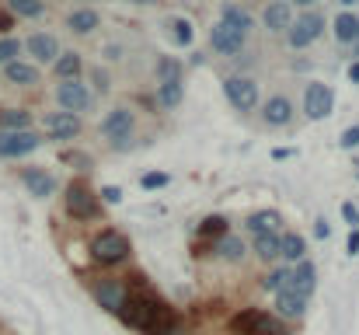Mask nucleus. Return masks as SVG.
Masks as SVG:
<instances>
[{"mask_svg":"<svg viewBox=\"0 0 359 335\" xmlns=\"http://www.w3.org/2000/svg\"><path fill=\"white\" fill-rule=\"evenodd\" d=\"M119 318L126 329H133V332L140 335H157L164 325H171L175 322V311L157 297V294H150V290H140V294H133L129 290V297H126V304L119 308Z\"/></svg>","mask_w":359,"mask_h":335,"instance_id":"f257e3e1","label":"nucleus"},{"mask_svg":"<svg viewBox=\"0 0 359 335\" xmlns=\"http://www.w3.org/2000/svg\"><path fill=\"white\" fill-rule=\"evenodd\" d=\"M133 258V241L129 234L119 227H105L91 237V262L102 265V269H116L122 262Z\"/></svg>","mask_w":359,"mask_h":335,"instance_id":"f03ea898","label":"nucleus"},{"mask_svg":"<svg viewBox=\"0 0 359 335\" xmlns=\"http://www.w3.org/2000/svg\"><path fill=\"white\" fill-rule=\"evenodd\" d=\"M325 28H328V18H325V11H318V7H307V11L293 14V25L283 32V42H286V49L300 53V49H311L314 42H321Z\"/></svg>","mask_w":359,"mask_h":335,"instance_id":"7ed1b4c3","label":"nucleus"},{"mask_svg":"<svg viewBox=\"0 0 359 335\" xmlns=\"http://www.w3.org/2000/svg\"><path fill=\"white\" fill-rule=\"evenodd\" d=\"M136 109L133 105H112L105 112L102 126H98V136L112 147V150H129V143L136 140Z\"/></svg>","mask_w":359,"mask_h":335,"instance_id":"20e7f679","label":"nucleus"},{"mask_svg":"<svg viewBox=\"0 0 359 335\" xmlns=\"http://www.w3.org/2000/svg\"><path fill=\"white\" fill-rule=\"evenodd\" d=\"M63 214L70 217V221H98L102 217V199H98V192L84 182V178H74V182H67V189H63Z\"/></svg>","mask_w":359,"mask_h":335,"instance_id":"39448f33","label":"nucleus"},{"mask_svg":"<svg viewBox=\"0 0 359 335\" xmlns=\"http://www.w3.org/2000/svg\"><path fill=\"white\" fill-rule=\"evenodd\" d=\"M39 133L46 143H74L81 133H84V115H74V112H42L39 119Z\"/></svg>","mask_w":359,"mask_h":335,"instance_id":"423d86ee","label":"nucleus"},{"mask_svg":"<svg viewBox=\"0 0 359 335\" xmlns=\"http://www.w3.org/2000/svg\"><path fill=\"white\" fill-rule=\"evenodd\" d=\"M224 98L238 115H251L262 102V88L251 74H227L224 77Z\"/></svg>","mask_w":359,"mask_h":335,"instance_id":"0eeeda50","label":"nucleus"},{"mask_svg":"<svg viewBox=\"0 0 359 335\" xmlns=\"http://www.w3.org/2000/svg\"><path fill=\"white\" fill-rule=\"evenodd\" d=\"M53 98H56V109L74 112V115H88V112L95 109V102H98V98L91 95V88H88V81H84V77H74V81H56Z\"/></svg>","mask_w":359,"mask_h":335,"instance_id":"6e6552de","label":"nucleus"},{"mask_svg":"<svg viewBox=\"0 0 359 335\" xmlns=\"http://www.w3.org/2000/svg\"><path fill=\"white\" fill-rule=\"evenodd\" d=\"M21 46H25V56H28L35 67H53V60H56L60 49H63L60 35L49 32V28H35V32H28V35L21 39Z\"/></svg>","mask_w":359,"mask_h":335,"instance_id":"1a4fd4ad","label":"nucleus"},{"mask_svg":"<svg viewBox=\"0 0 359 335\" xmlns=\"http://www.w3.org/2000/svg\"><path fill=\"white\" fill-rule=\"evenodd\" d=\"M39 129H0V161H21L42 147Z\"/></svg>","mask_w":359,"mask_h":335,"instance_id":"9d476101","label":"nucleus"},{"mask_svg":"<svg viewBox=\"0 0 359 335\" xmlns=\"http://www.w3.org/2000/svg\"><path fill=\"white\" fill-rule=\"evenodd\" d=\"M255 112L262 115V126H265V129H286V126H293V119H297V105H293V98H290L286 91H272L269 98L258 102Z\"/></svg>","mask_w":359,"mask_h":335,"instance_id":"9b49d317","label":"nucleus"},{"mask_svg":"<svg viewBox=\"0 0 359 335\" xmlns=\"http://www.w3.org/2000/svg\"><path fill=\"white\" fill-rule=\"evenodd\" d=\"M335 112V88L325 81H307L304 84V115L311 122H321Z\"/></svg>","mask_w":359,"mask_h":335,"instance_id":"f8f14e48","label":"nucleus"},{"mask_svg":"<svg viewBox=\"0 0 359 335\" xmlns=\"http://www.w3.org/2000/svg\"><path fill=\"white\" fill-rule=\"evenodd\" d=\"M91 297H95V304L102 311L119 315V308L126 304V297H129V287H126V280H119V276H102V280L91 283Z\"/></svg>","mask_w":359,"mask_h":335,"instance_id":"ddd939ff","label":"nucleus"},{"mask_svg":"<svg viewBox=\"0 0 359 335\" xmlns=\"http://www.w3.org/2000/svg\"><path fill=\"white\" fill-rule=\"evenodd\" d=\"M283 322L265 311V308H241L238 315L231 318V335H258V332H269V329H279Z\"/></svg>","mask_w":359,"mask_h":335,"instance_id":"4468645a","label":"nucleus"},{"mask_svg":"<svg viewBox=\"0 0 359 335\" xmlns=\"http://www.w3.org/2000/svg\"><path fill=\"white\" fill-rule=\"evenodd\" d=\"M244 46H248V35L238 32V28H231L227 21L217 18V21L210 25V49H213L217 56H241Z\"/></svg>","mask_w":359,"mask_h":335,"instance_id":"2eb2a0df","label":"nucleus"},{"mask_svg":"<svg viewBox=\"0 0 359 335\" xmlns=\"http://www.w3.org/2000/svg\"><path fill=\"white\" fill-rule=\"evenodd\" d=\"M102 11L98 7H70L67 14H63V28H67V35L70 39H91L98 28H102Z\"/></svg>","mask_w":359,"mask_h":335,"instance_id":"dca6fc26","label":"nucleus"},{"mask_svg":"<svg viewBox=\"0 0 359 335\" xmlns=\"http://www.w3.org/2000/svg\"><path fill=\"white\" fill-rule=\"evenodd\" d=\"M18 178H21L25 192H28L32 199H39V203L56 192V175H53L49 168H42V164H25V168H18Z\"/></svg>","mask_w":359,"mask_h":335,"instance_id":"f3484780","label":"nucleus"},{"mask_svg":"<svg viewBox=\"0 0 359 335\" xmlns=\"http://www.w3.org/2000/svg\"><path fill=\"white\" fill-rule=\"evenodd\" d=\"M283 290H290V294H297V297L311 301V297H314V290H318V265H314L311 258H300V262H293V265H290V276H286V287H283Z\"/></svg>","mask_w":359,"mask_h":335,"instance_id":"a211bd4d","label":"nucleus"},{"mask_svg":"<svg viewBox=\"0 0 359 335\" xmlns=\"http://www.w3.org/2000/svg\"><path fill=\"white\" fill-rule=\"evenodd\" d=\"M293 4L290 0H265L262 4V14H258V21H262V32H269V35H283L290 25H293Z\"/></svg>","mask_w":359,"mask_h":335,"instance_id":"6ab92c4d","label":"nucleus"},{"mask_svg":"<svg viewBox=\"0 0 359 335\" xmlns=\"http://www.w3.org/2000/svg\"><path fill=\"white\" fill-rule=\"evenodd\" d=\"M0 74H4V81L11 84V88H18V91H32V88H39L42 84V67H35L32 60H14V63H7V67H0Z\"/></svg>","mask_w":359,"mask_h":335,"instance_id":"aec40b11","label":"nucleus"},{"mask_svg":"<svg viewBox=\"0 0 359 335\" xmlns=\"http://www.w3.org/2000/svg\"><path fill=\"white\" fill-rule=\"evenodd\" d=\"M53 77L56 81H74V77H84L88 63H84V53L81 49H60V56L53 60Z\"/></svg>","mask_w":359,"mask_h":335,"instance_id":"412c9836","label":"nucleus"},{"mask_svg":"<svg viewBox=\"0 0 359 335\" xmlns=\"http://www.w3.org/2000/svg\"><path fill=\"white\" fill-rule=\"evenodd\" d=\"M248 251H251L258 262L276 265V262H279V251H283V230H265V234H255Z\"/></svg>","mask_w":359,"mask_h":335,"instance_id":"4be33fe9","label":"nucleus"},{"mask_svg":"<svg viewBox=\"0 0 359 335\" xmlns=\"http://www.w3.org/2000/svg\"><path fill=\"white\" fill-rule=\"evenodd\" d=\"M185 102V77H175V81H157L154 84V105L164 112H175Z\"/></svg>","mask_w":359,"mask_h":335,"instance_id":"5701e85b","label":"nucleus"},{"mask_svg":"<svg viewBox=\"0 0 359 335\" xmlns=\"http://www.w3.org/2000/svg\"><path fill=\"white\" fill-rule=\"evenodd\" d=\"M213 255L220 258V262H231V265H241L244 258H248V241L234 234V230H227L224 237H217L213 241Z\"/></svg>","mask_w":359,"mask_h":335,"instance_id":"b1692460","label":"nucleus"},{"mask_svg":"<svg viewBox=\"0 0 359 335\" xmlns=\"http://www.w3.org/2000/svg\"><path fill=\"white\" fill-rule=\"evenodd\" d=\"M272 297H276L272 315H276L279 322H300V318L307 315V304H311V301H304V297H297V294H290V290H279V294H272Z\"/></svg>","mask_w":359,"mask_h":335,"instance_id":"393cba45","label":"nucleus"},{"mask_svg":"<svg viewBox=\"0 0 359 335\" xmlns=\"http://www.w3.org/2000/svg\"><path fill=\"white\" fill-rule=\"evenodd\" d=\"M164 35L171 39V46L189 49V46L196 42V25H192V18H185V14H171V18H164Z\"/></svg>","mask_w":359,"mask_h":335,"instance_id":"a878e982","label":"nucleus"},{"mask_svg":"<svg viewBox=\"0 0 359 335\" xmlns=\"http://www.w3.org/2000/svg\"><path fill=\"white\" fill-rule=\"evenodd\" d=\"M332 35H335V42L339 46H356V39H359V14L356 11H339L335 18H332Z\"/></svg>","mask_w":359,"mask_h":335,"instance_id":"bb28decb","label":"nucleus"},{"mask_svg":"<svg viewBox=\"0 0 359 335\" xmlns=\"http://www.w3.org/2000/svg\"><path fill=\"white\" fill-rule=\"evenodd\" d=\"M220 21H227L231 28H238L244 35H251V28H255V18H251V11L238 4V0H224L220 4Z\"/></svg>","mask_w":359,"mask_h":335,"instance_id":"cd10ccee","label":"nucleus"},{"mask_svg":"<svg viewBox=\"0 0 359 335\" xmlns=\"http://www.w3.org/2000/svg\"><path fill=\"white\" fill-rule=\"evenodd\" d=\"M265 230H283V217L276 210H255L244 217V234L255 237V234H265Z\"/></svg>","mask_w":359,"mask_h":335,"instance_id":"c85d7f7f","label":"nucleus"},{"mask_svg":"<svg viewBox=\"0 0 359 335\" xmlns=\"http://www.w3.org/2000/svg\"><path fill=\"white\" fill-rule=\"evenodd\" d=\"M300 258H307V237H304L300 230H283L279 262H283V265H293V262H300Z\"/></svg>","mask_w":359,"mask_h":335,"instance_id":"c756f323","label":"nucleus"},{"mask_svg":"<svg viewBox=\"0 0 359 335\" xmlns=\"http://www.w3.org/2000/svg\"><path fill=\"white\" fill-rule=\"evenodd\" d=\"M46 7L49 4H42V0H4V11L14 21H39L46 14Z\"/></svg>","mask_w":359,"mask_h":335,"instance_id":"7c9ffc66","label":"nucleus"},{"mask_svg":"<svg viewBox=\"0 0 359 335\" xmlns=\"http://www.w3.org/2000/svg\"><path fill=\"white\" fill-rule=\"evenodd\" d=\"M0 129H35V115L25 105H4L0 109Z\"/></svg>","mask_w":359,"mask_h":335,"instance_id":"2f4dec72","label":"nucleus"},{"mask_svg":"<svg viewBox=\"0 0 359 335\" xmlns=\"http://www.w3.org/2000/svg\"><path fill=\"white\" fill-rule=\"evenodd\" d=\"M175 77H185V63L178 56H157V63H154V84L157 81H175Z\"/></svg>","mask_w":359,"mask_h":335,"instance_id":"473e14b6","label":"nucleus"},{"mask_svg":"<svg viewBox=\"0 0 359 335\" xmlns=\"http://www.w3.org/2000/svg\"><path fill=\"white\" fill-rule=\"evenodd\" d=\"M199 237H206V241H217V237H224L227 230H231V221L224 217V214H210V217H203L199 221Z\"/></svg>","mask_w":359,"mask_h":335,"instance_id":"72a5a7b5","label":"nucleus"},{"mask_svg":"<svg viewBox=\"0 0 359 335\" xmlns=\"http://www.w3.org/2000/svg\"><path fill=\"white\" fill-rule=\"evenodd\" d=\"M84 74H88V88H91L95 98H102V95L112 91V74H109L105 67H88Z\"/></svg>","mask_w":359,"mask_h":335,"instance_id":"f704fd0d","label":"nucleus"},{"mask_svg":"<svg viewBox=\"0 0 359 335\" xmlns=\"http://www.w3.org/2000/svg\"><path fill=\"white\" fill-rule=\"evenodd\" d=\"M286 276H290V265H283V262L269 265L265 276H262V290H265V294H279V290L286 287Z\"/></svg>","mask_w":359,"mask_h":335,"instance_id":"c9c22d12","label":"nucleus"},{"mask_svg":"<svg viewBox=\"0 0 359 335\" xmlns=\"http://www.w3.org/2000/svg\"><path fill=\"white\" fill-rule=\"evenodd\" d=\"M21 56H25L21 39H18V35H0V67H7V63H14V60H21Z\"/></svg>","mask_w":359,"mask_h":335,"instance_id":"e433bc0d","label":"nucleus"},{"mask_svg":"<svg viewBox=\"0 0 359 335\" xmlns=\"http://www.w3.org/2000/svg\"><path fill=\"white\" fill-rule=\"evenodd\" d=\"M168 182H171V175H168V171H147V175L140 178V189L154 192V189H164Z\"/></svg>","mask_w":359,"mask_h":335,"instance_id":"4c0bfd02","label":"nucleus"},{"mask_svg":"<svg viewBox=\"0 0 359 335\" xmlns=\"http://www.w3.org/2000/svg\"><path fill=\"white\" fill-rule=\"evenodd\" d=\"M98 199H102V206H119L122 189L119 185H102V189H98Z\"/></svg>","mask_w":359,"mask_h":335,"instance_id":"58836bf2","label":"nucleus"},{"mask_svg":"<svg viewBox=\"0 0 359 335\" xmlns=\"http://www.w3.org/2000/svg\"><path fill=\"white\" fill-rule=\"evenodd\" d=\"M339 147H342V150H353V147H359V122H356V126H349V129H342Z\"/></svg>","mask_w":359,"mask_h":335,"instance_id":"ea45409f","label":"nucleus"},{"mask_svg":"<svg viewBox=\"0 0 359 335\" xmlns=\"http://www.w3.org/2000/svg\"><path fill=\"white\" fill-rule=\"evenodd\" d=\"M339 210H342V221L349 223V230H353V227H359V206H356V203H349V199H346Z\"/></svg>","mask_w":359,"mask_h":335,"instance_id":"a19ab883","label":"nucleus"},{"mask_svg":"<svg viewBox=\"0 0 359 335\" xmlns=\"http://www.w3.org/2000/svg\"><path fill=\"white\" fill-rule=\"evenodd\" d=\"M314 237H321V241H328V237H332V223L325 221V217H318V221H314Z\"/></svg>","mask_w":359,"mask_h":335,"instance_id":"79ce46f5","label":"nucleus"},{"mask_svg":"<svg viewBox=\"0 0 359 335\" xmlns=\"http://www.w3.org/2000/svg\"><path fill=\"white\" fill-rule=\"evenodd\" d=\"M11 28H18V21H14V18H11L4 7H0V35H14Z\"/></svg>","mask_w":359,"mask_h":335,"instance_id":"37998d69","label":"nucleus"},{"mask_svg":"<svg viewBox=\"0 0 359 335\" xmlns=\"http://www.w3.org/2000/svg\"><path fill=\"white\" fill-rule=\"evenodd\" d=\"M346 251H349V255H359V227H353V230H349V241H346Z\"/></svg>","mask_w":359,"mask_h":335,"instance_id":"c03bdc74","label":"nucleus"},{"mask_svg":"<svg viewBox=\"0 0 359 335\" xmlns=\"http://www.w3.org/2000/svg\"><path fill=\"white\" fill-rule=\"evenodd\" d=\"M157 335H185V329H182V322L175 318L171 325H164V329H161V332H157Z\"/></svg>","mask_w":359,"mask_h":335,"instance_id":"a18cd8bd","label":"nucleus"},{"mask_svg":"<svg viewBox=\"0 0 359 335\" xmlns=\"http://www.w3.org/2000/svg\"><path fill=\"white\" fill-rule=\"evenodd\" d=\"M346 77H349L353 84H359V60H353V63H349V70H346Z\"/></svg>","mask_w":359,"mask_h":335,"instance_id":"49530a36","label":"nucleus"},{"mask_svg":"<svg viewBox=\"0 0 359 335\" xmlns=\"http://www.w3.org/2000/svg\"><path fill=\"white\" fill-rule=\"evenodd\" d=\"M290 4H293V11H297V7H300V11H307V7H318L321 0H290Z\"/></svg>","mask_w":359,"mask_h":335,"instance_id":"de8ad7c7","label":"nucleus"},{"mask_svg":"<svg viewBox=\"0 0 359 335\" xmlns=\"http://www.w3.org/2000/svg\"><path fill=\"white\" fill-rule=\"evenodd\" d=\"M119 4H129V7H154L157 0H119Z\"/></svg>","mask_w":359,"mask_h":335,"instance_id":"09e8293b","label":"nucleus"},{"mask_svg":"<svg viewBox=\"0 0 359 335\" xmlns=\"http://www.w3.org/2000/svg\"><path fill=\"white\" fill-rule=\"evenodd\" d=\"M102 0H74V7H98Z\"/></svg>","mask_w":359,"mask_h":335,"instance_id":"8fccbe9b","label":"nucleus"},{"mask_svg":"<svg viewBox=\"0 0 359 335\" xmlns=\"http://www.w3.org/2000/svg\"><path fill=\"white\" fill-rule=\"evenodd\" d=\"M258 335H290V332H286V329L279 325V329H269V332H258Z\"/></svg>","mask_w":359,"mask_h":335,"instance_id":"3c124183","label":"nucleus"},{"mask_svg":"<svg viewBox=\"0 0 359 335\" xmlns=\"http://www.w3.org/2000/svg\"><path fill=\"white\" fill-rule=\"evenodd\" d=\"M339 4H342V7H346V11H353V7H356L359 0H339Z\"/></svg>","mask_w":359,"mask_h":335,"instance_id":"603ef678","label":"nucleus"},{"mask_svg":"<svg viewBox=\"0 0 359 335\" xmlns=\"http://www.w3.org/2000/svg\"><path fill=\"white\" fill-rule=\"evenodd\" d=\"M353 49V60H359V39H356V46H349Z\"/></svg>","mask_w":359,"mask_h":335,"instance_id":"864d4df0","label":"nucleus"},{"mask_svg":"<svg viewBox=\"0 0 359 335\" xmlns=\"http://www.w3.org/2000/svg\"><path fill=\"white\" fill-rule=\"evenodd\" d=\"M238 4H251V0H238Z\"/></svg>","mask_w":359,"mask_h":335,"instance_id":"5fc2aeb1","label":"nucleus"},{"mask_svg":"<svg viewBox=\"0 0 359 335\" xmlns=\"http://www.w3.org/2000/svg\"><path fill=\"white\" fill-rule=\"evenodd\" d=\"M42 4H49V0H42Z\"/></svg>","mask_w":359,"mask_h":335,"instance_id":"6e6d98bb","label":"nucleus"}]
</instances>
